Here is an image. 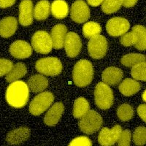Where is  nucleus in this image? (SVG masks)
Wrapping results in <instances>:
<instances>
[{
	"mask_svg": "<svg viewBox=\"0 0 146 146\" xmlns=\"http://www.w3.org/2000/svg\"><path fill=\"white\" fill-rule=\"evenodd\" d=\"M64 46L69 57L73 58L77 56L80 53L82 47L80 36L75 32L66 33Z\"/></svg>",
	"mask_w": 146,
	"mask_h": 146,
	"instance_id": "ddd939ff",
	"label": "nucleus"
},
{
	"mask_svg": "<svg viewBox=\"0 0 146 146\" xmlns=\"http://www.w3.org/2000/svg\"><path fill=\"white\" fill-rule=\"evenodd\" d=\"M94 76L93 66L88 60H80L74 66L73 81L77 86L85 87L92 81Z\"/></svg>",
	"mask_w": 146,
	"mask_h": 146,
	"instance_id": "f03ea898",
	"label": "nucleus"
},
{
	"mask_svg": "<svg viewBox=\"0 0 146 146\" xmlns=\"http://www.w3.org/2000/svg\"><path fill=\"white\" fill-rule=\"evenodd\" d=\"M29 137V129L22 126L9 132L6 137V140L10 145H18L27 141Z\"/></svg>",
	"mask_w": 146,
	"mask_h": 146,
	"instance_id": "f3484780",
	"label": "nucleus"
},
{
	"mask_svg": "<svg viewBox=\"0 0 146 146\" xmlns=\"http://www.w3.org/2000/svg\"><path fill=\"white\" fill-rule=\"evenodd\" d=\"M131 134L129 130L121 131V135L118 139V144L120 146H129L131 143Z\"/></svg>",
	"mask_w": 146,
	"mask_h": 146,
	"instance_id": "473e14b6",
	"label": "nucleus"
},
{
	"mask_svg": "<svg viewBox=\"0 0 146 146\" xmlns=\"http://www.w3.org/2000/svg\"><path fill=\"white\" fill-rule=\"evenodd\" d=\"M117 115L121 121H128L131 120L134 115V110L129 104H123L118 108Z\"/></svg>",
	"mask_w": 146,
	"mask_h": 146,
	"instance_id": "7c9ffc66",
	"label": "nucleus"
},
{
	"mask_svg": "<svg viewBox=\"0 0 146 146\" xmlns=\"http://www.w3.org/2000/svg\"><path fill=\"white\" fill-rule=\"evenodd\" d=\"M13 63L5 58H0V77L7 75L13 67Z\"/></svg>",
	"mask_w": 146,
	"mask_h": 146,
	"instance_id": "72a5a7b5",
	"label": "nucleus"
},
{
	"mask_svg": "<svg viewBox=\"0 0 146 146\" xmlns=\"http://www.w3.org/2000/svg\"><path fill=\"white\" fill-rule=\"evenodd\" d=\"M18 27V22L14 17H7L0 21V36L8 38L15 32Z\"/></svg>",
	"mask_w": 146,
	"mask_h": 146,
	"instance_id": "aec40b11",
	"label": "nucleus"
},
{
	"mask_svg": "<svg viewBox=\"0 0 146 146\" xmlns=\"http://www.w3.org/2000/svg\"><path fill=\"white\" fill-rule=\"evenodd\" d=\"M69 145H80V146H91L92 145L91 139L86 137L82 136L78 137L75 138L72 140L71 143H70Z\"/></svg>",
	"mask_w": 146,
	"mask_h": 146,
	"instance_id": "f704fd0d",
	"label": "nucleus"
},
{
	"mask_svg": "<svg viewBox=\"0 0 146 146\" xmlns=\"http://www.w3.org/2000/svg\"><path fill=\"white\" fill-rule=\"evenodd\" d=\"M79 127L85 134H92L101 128L102 118L98 113L94 110H88L84 115L80 117Z\"/></svg>",
	"mask_w": 146,
	"mask_h": 146,
	"instance_id": "39448f33",
	"label": "nucleus"
},
{
	"mask_svg": "<svg viewBox=\"0 0 146 146\" xmlns=\"http://www.w3.org/2000/svg\"><path fill=\"white\" fill-rule=\"evenodd\" d=\"M138 0H123V5L126 7H133L137 2Z\"/></svg>",
	"mask_w": 146,
	"mask_h": 146,
	"instance_id": "4c0bfd02",
	"label": "nucleus"
},
{
	"mask_svg": "<svg viewBox=\"0 0 146 146\" xmlns=\"http://www.w3.org/2000/svg\"><path fill=\"white\" fill-rule=\"evenodd\" d=\"M131 76L135 80L145 81L146 80V64L145 62H140L132 66Z\"/></svg>",
	"mask_w": 146,
	"mask_h": 146,
	"instance_id": "c756f323",
	"label": "nucleus"
},
{
	"mask_svg": "<svg viewBox=\"0 0 146 146\" xmlns=\"http://www.w3.org/2000/svg\"><path fill=\"white\" fill-rule=\"evenodd\" d=\"M130 23L126 18L115 17L110 19L107 23L106 30L112 36H122L129 31Z\"/></svg>",
	"mask_w": 146,
	"mask_h": 146,
	"instance_id": "9d476101",
	"label": "nucleus"
},
{
	"mask_svg": "<svg viewBox=\"0 0 146 146\" xmlns=\"http://www.w3.org/2000/svg\"><path fill=\"white\" fill-rule=\"evenodd\" d=\"M90 56L94 59H100L105 56L108 50V41L105 36L99 35L90 39L88 43Z\"/></svg>",
	"mask_w": 146,
	"mask_h": 146,
	"instance_id": "1a4fd4ad",
	"label": "nucleus"
},
{
	"mask_svg": "<svg viewBox=\"0 0 146 146\" xmlns=\"http://www.w3.org/2000/svg\"><path fill=\"white\" fill-rule=\"evenodd\" d=\"M70 15L72 21L83 23L90 18L89 7L83 0H77L72 5Z\"/></svg>",
	"mask_w": 146,
	"mask_h": 146,
	"instance_id": "9b49d317",
	"label": "nucleus"
},
{
	"mask_svg": "<svg viewBox=\"0 0 146 146\" xmlns=\"http://www.w3.org/2000/svg\"><path fill=\"white\" fill-rule=\"evenodd\" d=\"M32 45L37 53L48 54L53 48L51 36L45 31H37L32 36Z\"/></svg>",
	"mask_w": 146,
	"mask_h": 146,
	"instance_id": "6e6552de",
	"label": "nucleus"
},
{
	"mask_svg": "<svg viewBox=\"0 0 146 146\" xmlns=\"http://www.w3.org/2000/svg\"><path fill=\"white\" fill-rule=\"evenodd\" d=\"M54 96L50 91H45L36 96L30 102V113L33 115H40L53 104Z\"/></svg>",
	"mask_w": 146,
	"mask_h": 146,
	"instance_id": "0eeeda50",
	"label": "nucleus"
},
{
	"mask_svg": "<svg viewBox=\"0 0 146 146\" xmlns=\"http://www.w3.org/2000/svg\"><path fill=\"white\" fill-rule=\"evenodd\" d=\"M67 29L63 24H57L51 30L50 36L53 42V47L55 49H62L64 47Z\"/></svg>",
	"mask_w": 146,
	"mask_h": 146,
	"instance_id": "a211bd4d",
	"label": "nucleus"
},
{
	"mask_svg": "<svg viewBox=\"0 0 146 146\" xmlns=\"http://www.w3.org/2000/svg\"><path fill=\"white\" fill-rule=\"evenodd\" d=\"M145 62V56L139 53H129L123 56L121 58V64L126 66H133L140 62Z\"/></svg>",
	"mask_w": 146,
	"mask_h": 146,
	"instance_id": "cd10ccee",
	"label": "nucleus"
},
{
	"mask_svg": "<svg viewBox=\"0 0 146 146\" xmlns=\"http://www.w3.org/2000/svg\"><path fill=\"white\" fill-rule=\"evenodd\" d=\"M50 2L48 0H41L34 9V18L38 21L45 20L50 15Z\"/></svg>",
	"mask_w": 146,
	"mask_h": 146,
	"instance_id": "b1692460",
	"label": "nucleus"
},
{
	"mask_svg": "<svg viewBox=\"0 0 146 146\" xmlns=\"http://www.w3.org/2000/svg\"><path fill=\"white\" fill-rule=\"evenodd\" d=\"M121 43L123 46L129 47L135 45L139 50H145L146 48V30L142 25L132 27L131 32H126L121 37Z\"/></svg>",
	"mask_w": 146,
	"mask_h": 146,
	"instance_id": "7ed1b4c3",
	"label": "nucleus"
},
{
	"mask_svg": "<svg viewBox=\"0 0 146 146\" xmlns=\"http://www.w3.org/2000/svg\"><path fill=\"white\" fill-rule=\"evenodd\" d=\"M95 103L102 110H108L113 105V93L108 84L100 82L94 90Z\"/></svg>",
	"mask_w": 146,
	"mask_h": 146,
	"instance_id": "20e7f679",
	"label": "nucleus"
},
{
	"mask_svg": "<svg viewBox=\"0 0 146 146\" xmlns=\"http://www.w3.org/2000/svg\"><path fill=\"white\" fill-rule=\"evenodd\" d=\"M123 78V73L121 69L111 66L105 69L102 74V79L106 84L115 86L118 84Z\"/></svg>",
	"mask_w": 146,
	"mask_h": 146,
	"instance_id": "6ab92c4d",
	"label": "nucleus"
},
{
	"mask_svg": "<svg viewBox=\"0 0 146 146\" xmlns=\"http://www.w3.org/2000/svg\"><path fill=\"white\" fill-rule=\"evenodd\" d=\"M5 98L10 106L15 108H23L29 98V90L25 82L16 80L10 83L5 94Z\"/></svg>",
	"mask_w": 146,
	"mask_h": 146,
	"instance_id": "f257e3e1",
	"label": "nucleus"
},
{
	"mask_svg": "<svg viewBox=\"0 0 146 146\" xmlns=\"http://www.w3.org/2000/svg\"><path fill=\"white\" fill-rule=\"evenodd\" d=\"M123 5V0H104L102 10L105 14L114 13L120 10Z\"/></svg>",
	"mask_w": 146,
	"mask_h": 146,
	"instance_id": "c85d7f7f",
	"label": "nucleus"
},
{
	"mask_svg": "<svg viewBox=\"0 0 146 146\" xmlns=\"http://www.w3.org/2000/svg\"><path fill=\"white\" fill-rule=\"evenodd\" d=\"M119 91L123 95L126 96H132L140 89V84L139 82L131 79V78H126L120 84Z\"/></svg>",
	"mask_w": 146,
	"mask_h": 146,
	"instance_id": "5701e85b",
	"label": "nucleus"
},
{
	"mask_svg": "<svg viewBox=\"0 0 146 146\" xmlns=\"http://www.w3.org/2000/svg\"><path fill=\"white\" fill-rule=\"evenodd\" d=\"M145 94H146V91H144V92H143V101H144V102L146 101Z\"/></svg>",
	"mask_w": 146,
	"mask_h": 146,
	"instance_id": "ea45409f",
	"label": "nucleus"
},
{
	"mask_svg": "<svg viewBox=\"0 0 146 146\" xmlns=\"http://www.w3.org/2000/svg\"><path fill=\"white\" fill-rule=\"evenodd\" d=\"M64 110V107L62 102L55 103L45 115L44 119L45 124L50 126L56 125L62 117Z\"/></svg>",
	"mask_w": 146,
	"mask_h": 146,
	"instance_id": "dca6fc26",
	"label": "nucleus"
},
{
	"mask_svg": "<svg viewBox=\"0 0 146 146\" xmlns=\"http://www.w3.org/2000/svg\"><path fill=\"white\" fill-rule=\"evenodd\" d=\"M102 32V27L98 23L94 21L87 22L83 27V33L86 38L91 39L94 36L100 35Z\"/></svg>",
	"mask_w": 146,
	"mask_h": 146,
	"instance_id": "bb28decb",
	"label": "nucleus"
},
{
	"mask_svg": "<svg viewBox=\"0 0 146 146\" xmlns=\"http://www.w3.org/2000/svg\"><path fill=\"white\" fill-rule=\"evenodd\" d=\"M15 0H0V8L10 7L15 4Z\"/></svg>",
	"mask_w": 146,
	"mask_h": 146,
	"instance_id": "e433bc0d",
	"label": "nucleus"
},
{
	"mask_svg": "<svg viewBox=\"0 0 146 146\" xmlns=\"http://www.w3.org/2000/svg\"><path fill=\"white\" fill-rule=\"evenodd\" d=\"M48 86V80L41 75H35L30 77L28 80V87L34 93H40Z\"/></svg>",
	"mask_w": 146,
	"mask_h": 146,
	"instance_id": "412c9836",
	"label": "nucleus"
},
{
	"mask_svg": "<svg viewBox=\"0 0 146 146\" xmlns=\"http://www.w3.org/2000/svg\"><path fill=\"white\" fill-rule=\"evenodd\" d=\"M137 113L144 122L146 121V105L145 104L140 105L137 108Z\"/></svg>",
	"mask_w": 146,
	"mask_h": 146,
	"instance_id": "c9c22d12",
	"label": "nucleus"
},
{
	"mask_svg": "<svg viewBox=\"0 0 146 146\" xmlns=\"http://www.w3.org/2000/svg\"><path fill=\"white\" fill-rule=\"evenodd\" d=\"M133 142L137 145H144L146 142V129L145 126H139L133 133Z\"/></svg>",
	"mask_w": 146,
	"mask_h": 146,
	"instance_id": "2f4dec72",
	"label": "nucleus"
},
{
	"mask_svg": "<svg viewBox=\"0 0 146 146\" xmlns=\"http://www.w3.org/2000/svg\"><path fill=\"white\" fill-rule=\"evenodd\" d=\"M27 69L23 63H17L13 66L10 71L6 75V80L9 83L16 81L27 74Z\"/></svg>",
	"mask_w": 146,
	"mask_h": 146,
	"instance_id": "393cba45",
	"label": "nucleus"
},
{
	"mask_svg": "<svg viewBox=\"0 0 146 146\" xmlns=\"http://www.w3.org/2000/svg\"><path fill=\"white\" fill-rule=\"evenodd\" d=\"M34 18L33 3L31 0H22L19 5V23L23 27L32 24Z\"/></svg>",
	"mask_w": 146,
	"mask_h": 146,
	"instance_id": "4468645a",
	"label": "nucleus"
},
{
	"mask_svg": "<svg viewBox=\"0 0 146 146\" xmlns=\"http://www.w3.org/2000/svg\"><path fill=\"white\" fill-rule=\"evenodd\" d=\"M87 2L92 7H97L104 2V0H87Z\"/></svg>",
	"mask_w": 146,
	"mask_h": 146,
	"instance_id": "58836bf2",
	"label": "nucleus"
},
{
	"mask_svg": "<svg viewBox=\"0 0 146 146\" xmlns=\"http://www.w3.org/2000/svg\"><path fill=\"white\" fill-rule=\"evenodd\" d=\"M10 53L15 58L23 59L29 58L32 55V49L27 42L17 40L10 45Z\"/></svg>",
	"mask_w": 146,
	"mask_h": 146,
	"instance_id": "2eb2a0df",
	"label": "nucleus"
},
{
	"mask_svg": "<svg viewBox=\"0 0 146 146\" xmlns=\"http://www.w3.org/2000/svg\"><path fill=\"white\" fill-rule=\"evenodd\" d=\"M90 106L84 97H79L74 102L73 107V115L75 118H80L89 110Z\"/></svg>",
	"mask_w": 146,
	"mask_h": 146,
	"instance_id": "a878e982",
	"label": "nucleus"
},
{
	"mask_svg": "<svg viewBox=\"0 0 146 146\" xmlns=\"http://www.w3.org/2000/svg\"><path fill=\"white\" fill-rule=\"evenodd\" d=\"M121 131L122 129L120 125H115L111 129L107 127L102 128L98 136L99 143L101 145H113L118 141Z\"/></svg>",
	"mask_w": 146,
	"mask_h": 146,
	"instance_id": "f8f14e48",
	"label": "nucleus"
},
{
	"mask_svg": "<svg viewBox=\"0 0 146 146\" xmlns=\"http://www.w3.org/2000/svg\"><path fill=\"white\" fill-rule=\"evenodd\" d=\"M52 15L57 19H63L69 14V6L64 0H55L50 5Z\"/></svg>",
	"mask_w": 146,
	"mask_h": 146,
	"instance_id": "4be33fe9",
	"label": "nucleus"
},
{
	"mask_svg": "<svg viewBox=\"0 0 146 146\" xmlns=\"http://www.w3.org/2000/svg\"><path fill=\"white\" fill-rule=\"evenodd\" d=\"M35 68L41 74L48 76H56L62 72V64L60 60L56 57H47L38 60L36 62Z\"/></svg>",
	"mask_w": 146,
	"mask_h": 146,
	"instance_id": "423d86ee",
	"label": "nucleus"
}]
</instances>
